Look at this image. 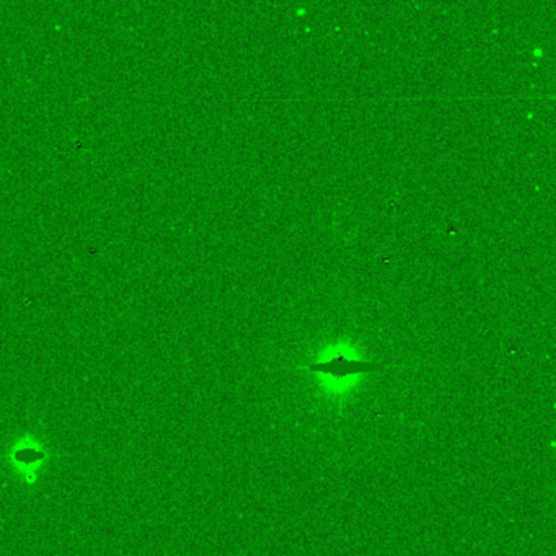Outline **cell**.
I'll return each mask as SVG.
<instances>
[{"instance_id": "cell-1", "label": "cell", "mask_w": 556, "mask_h": 556, "mask_svg": "<svg viewBox=\"0 0 556 556\" xmlns=\"http://www.w3.org/2000/svg\"><path fill=\"white\" fill-rule=\"evenodd\" d=\"M384 367H385V364H380V362L354 361V359L336 358V359H331V361H328V362L312 364V366L307 367V371L328 373V376H333V377H346V376H353V373L382 371Z\"/></svg>"}]
</instances>
